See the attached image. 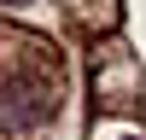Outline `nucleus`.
<instances>
[{
    "label": "nucleus",
    "mask_w": 146,
    "mask_h": 140,
    "mask_svg": "<svg viewBox=\"0 0 146 140\" xmlns=\"http://www.w3.org/2000/svg\"><path fill=\"white\" fill-rule=\"evenodd\" d=\"M0 6H29V0H0Z\"/></svg>",
    "instance_id": "f03ea898"
},
{
    "label": "nucleus",
    "mask_w": 146,
    "mask_h": 140,
    "mask_svg": "<svg viewBox=\"0 0 146 140\" xmlns=\"http://www.w3.org/2000/svg\"><path fill=\"white\" fill-rule=\"evenodd\" d=\"M58 105V64L53 47L29 35H0V134L41 128Z\"/></svg>",
    "instance_id": "f257e3e1"
}]
</instances>
